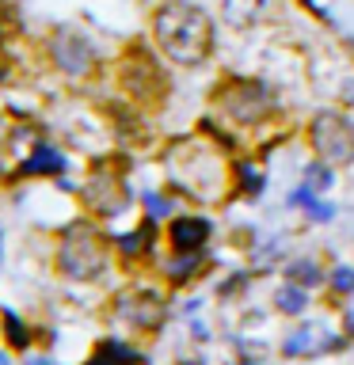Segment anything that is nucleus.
Instances as JSON below:
<instances>
[{
    "mask_svg": "<svg viewBox=\"0 0 354 365\" xmlns=\"http://www.w3.org/2000/svg\"><path fill=\"white\" fill-rule=\"evenodd\" d=\"M274 304H278L282 312H290V316L305 312V289H301V285H282L278 297H274Z\"/></svg>",
    "mask_w": 354,
    "mask_h": 365,
    "instance_id": "nucleus-13",
    "label": "nucleus"
},
{
    "mask_svg": "<svg viewBox=\"0 0 354 365\" xmlns=\"http://www.w3.org/2000/svg\"><path fill=\"white\" fill-rule=\"evenodd\" d=\"M308 346H313V331L308 327H301V331H293L290 339H285V354H308Z\"/></svg>",
    "mask_w": 354,
    "mask_h": 365,
    "instance_id": "nucleus-16",
    "label": "nucleus"
},
{
    "mask_svg": "<svg viewBox=\"0 0 354 365\" xmlns=\"http://www.w3.org/2000/svg\"><path fill=\"white\" fill-rule=\"evenodd\" d=\"M118 319H126L130 327H156L164 319V304H160L156 293H145V289H133V293H122L118 297Z\"/></svg>",
    "mask_w": 354,
    "mask_h": 365,
    "instance_id": "nucleus-5",
    "label": "nucleus"
},
{
    "mask_svg": "<svg viewBox=\"0 0 354 365\" xmlns=\"http://www.w3.org/2000/svg\"><path fill=\"white\" fill-rule=\"evenodd\" d=\"M240 175H244V179H248V194H259V190H263V175H256V171H251L248 164H244V168H240Z\"/></svg>",
    "mask_w": 354,
    "mask_h": 365,
    "instance_id": "nucleus-20",
    "label": "nucleus"
},
{
    "mask_svg": "<svg viewBox=\"0 0 354 365\" xmlns=\"http://www.w3.org/2000/svg\"><path fill=\"white\" fill-rule=\"evenodd\" d=\"M0 365H11V358H8V354H0Z\"/></svg>",
    "mask_w": 354,
    "mask_h": 365,
    "instance_id": "nucleus-24",
    "label": "nucleus"
},
{
    "mask_svg": "<svg viewBox=\"0 0 354 365\" xmlns=\"http://www.w3.org/2000/svg\"><path fill=\"white\" fill-rule=\"evenodd\" d=\"M331 187V171L324 164H308V190H328Z\"/></svg>",
    "mask_w": 354,
    "mask_h": 365,
    "instance_id": "nucleus-17",
    "label": "nucleus"
},
{
    "mask_svg": "<svg viewBox=\"0 0 354 365\" xmlns=\"http://www.w3.org/2000/svg\"><path fill=\"white\" fill-rule=\"evenodd\" d=\"M148 240H153V228H137V232H130V236H122L118 240V247H122V255H141V251L148 247Z\"/></svg>",
    "mask_w": 354,
    "mask_h": 365,
    "instance_id": "nucleus-14",
    "label": "nucleus"
},
{
    "mask_svg": "<svg viewBox=\"0 0 354 365\" xmlns=\"http://www.w3.org/2000/svg\"><path fill=\"white\" fill-rule=\"evenodd\" d=\"M8 68H11V61H8V50H4V42H0V80L8 76Z\"/></svg>",
    "mask_w": 354,
    "mask_h": 365,
    "instance_id": "nucleus-23",
    "label": "nucleus"
},
{
    "mask_svg": "<svg viewBox=\"0 0 354 365\" xmlns=\"http://www.w3.org/2000/svg\"><path fill=\"white\" fill-rule=\"evenodd\" d=\"M54 61L61 65L69 76H84V73H91V65H96V50H91V42L80 31L65 27V31L54 34Z\"/></svg>",
    "mask_w": 354,
    "mask_h": 365,
    "instance_id": "nucleus-4",
    "label": "nucleus"
},
{
    "mask_svg": "<svg viewBox=\"0 0 354 365\" xmlns=\"http://www.w3.org/2000/svg\"><path fill=\"white\" fill-rule=\"evenodd\" d=\"M221 11L236 31H248L251 23H259L270 11V0H221Z\"/></svg>",
    "mask_w": 354,
    "mask_h": 365,
    "instance_id": "nucleus-8",
    "label": "nucleus"
},
{
    "mask_svg": "<svg viewBox=\"0 0 354 365\" xmlns=\"http://www.w3.org/2000/svg\"><path fill=\"white\" fill-rule=\"evenodd\" d=\"M313 145L324 160H331V164H347V160H354V125L347 118H339V114H331V110L316 114Z\"/></svg>",
    "mask_w": 354,
    "mask_h": 365,
    "instance_id": "nucleus-3",
    "label": "nucleus"
},
{
    "mask_svg": "<svg viewBox=\"0 0 354 365\" xmlns=\"http://www.w3.org/2000/svg\"><path fill=\"white\" fill-rule=\"evenodd\" d=\"M4 133H8V130H4V125H0V137H4Z\"/></svg>",
    "mask_w": 354,
    "mask_h": 365,
    "instance_id": "nucleus-25",
    "label": "nucleus"
},
{
    "mask_svg": "<svg viewBox=\"0 0 354 365\" xmlns=\"http://www.w3.org/2000/svg\"><path fill=\"white\" fill-rule=\"evenodd\" d=\"M194 262H198V251H187L183 259L168 262V274H171V278H187V270H194Z\"/></svg>",
    "mask_w": 354,
    "mask_h": 365,
    "instance_id": "nucleus-18",
    "label": "nucleus"
},
{
    "mask_svg": "<svg viewBox=\"0 0 354 365\" xmlns=\"http://www.w3.org/2000/svg\"><path fill=\"white\" fill-rule=\"evenodd\" d=\"M57 171H65V156L57 153V148H34V153L23 160L19 175H57Z\"/></svg>",
    "mask_w": 354,
    "mask_h": 365,
    "instance_id": "nucleus-10",
    "label": "nucleus"
},
{
    "mask_svg": "<svg viewBox=\"0 0 354 365\" xmlns=\"http://www.w3.org/2000/svg\"><path fill=\"white\" fill-rule=\"evenodd\" d=\"M206 236H210V221H202V217H179V221H171V244L179 251H198Z\"/></svg>",
    "mask_w": 354,
    "mask_h": 365,
    "instance_id": "nucleus-9",
    "label": "nucleus"
},
{
    "mask_svg": "<svg viewBox=\"0 0 354 365\" xmlns=\"http://www.w3.org/2000/svg\"><path fill=\"white\" fill-rule=\"evenodd\" d=\"M331 213H335V210H331V205H324V202L313 205V221H331Z\"/></svg>",
    "mask_w": 354,
    "mask_h": 365,
    "instance_id": "nucleus-22",
    "label": "nucleus"
},
{
    "mask_svg": "<svg viewBox=\"0 0 354 365\" xmlns=\"http://www.w3.org/2000/svg\"><path fill=\"white\" fill-rule=\"evenodd\" d=\"M228 96H221V107L240 122H256V114L267 107V91L259 84H244V88H225Z\"/></svg>",
    "mask_w": 354,
    "mask_h": 365,
    "instance_id": "nucleus-6",
    "label": "nucleus"
},
{
    "mask_svg": "<svg viewBox=\"0 0 354 365\" xmlns=\"http://www.w3.org/2000/svg\"><path fill=\"white\" fill-rule=\"evenodd\" d=\"M145 205H148V213H153V217H164L168 213V202L160 198V194H145Z\"/></svg>",
    "mask_w": 354,
    "mask_h": 365,
    "instance_id": "nucleus-19",
    "label": "nucleus"
},
{
    "mask_svg": "<svg viewBox=\"0 0 354 365\" xmlns=\"http://www.w3.org/2000/svg\"><path fill=\"white\" fill-rule=\"evenodd\" d=\"M141 358L126 346V342H118V339H107V342H99L96 350H91V358L84 361V365H137Z\"/></svg>",
    "mask_w": 354,
    "mask_h": 365,
    "instance_id": "nucleus-11",
    "label": "nucleus"
},
{
    "mask_svg": "<svg viewBox=\"0 0 354 365\" xmlns=\"http://www.w3.org/2000/svg\"><path fill=\"white\" fill-rule=\"evenodd\" d=\"M57 267L73 282H91L107 267V240H103L88 221H73L61 232V251H57Z\"/></svg>",
    "mask_w": 354,
    "mask_h": 365,
    "instance_id": "nucleus-2",
    "label": "nucleus"
},
{
    "mask_svg": "<svg viewBox=\"0 0 354 365\" xmlns=\"http://www.w3.org/2000/svg\"><path fill=\"white\" fill-rule=\"evenodd\" d=\"M335 285H339V289H354V270L339 267V270H335Z\"/></svg>",
    "mask_w": 354,
    "mask_h": 365,
    "instance_id": "nucleus-21",
    "label": "nucleus"
},
{
    "mask_svg": "<svg viewBox=\"0 0 354 365\" xmlns=\"http://www.w3.org/2000/svg\"><path fill=\"white\" fill-rule=\"evenodd\" d=\"M0 319H4L8 346H11V350H27V346H31V335H27V327H23V319L11 312V308H4V312H0Z\"/></svg>",
    "mask_w": 354,
    "mask_h": 365,
    "instance_id": "nucleus-12",
    "label": "nucleus"
},
{
    "mask_svg": "<svg viewBox=\"0 0 354 365\" xmlns=\"http://www.w3.org/2000/svg\"><path fill=\"white\" fill-rule=\"evenodd\" d=\"M290 278H293V285H316L320 282V267L313 259H301V262L290 267Z\"/></svg>",
    "mask_w": 354,
    "mask_h": 365,
    "instance_id": "nucleus-15",
    "label": "nucleus"
},
{
    "mask_svg": "<svg viewBox=\"0 0 354 365\" xmlns=\"http://www.w3.org/2000/svg\"><path fill=\"white\" fill-rule=\"evenodd\" d=\"M88 202L96 205L103 217H114L126 205V187H122V182H114V179H91Z\"/></svg>",
    "mask_w": 354,
    "mask_h": 365,
    "instance_id": "nucleus-7",
    "label": "nucleus"
},
{
    "mask_svg": "<svg viewBox=\"0 0 354 365\" xmlns=\"http://www.w3.org/2000/svg\"><path fill=\"white\" fill-rule=\"evenodd\" d=\"M153 31H156V42L164 46V53L179 65H202L206 53L213 46V27H210V16L194 4H164L153 19Z\"/></svg>",
    "mask_w": 354,
    "mask_h": 365,
    "instance_id": "nucleus-1",
    "label": "nucleus"
}]
</instances>
